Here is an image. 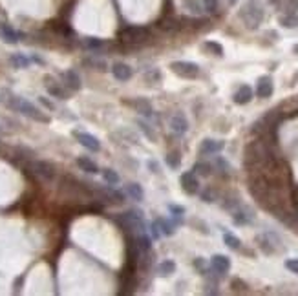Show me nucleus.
Wrapping results in <instances>:
<instances>
[{"mask_svg":"<svg viewBox=\"0 0 298 296\" xmlns=\"http://www.w3.org/2000/svg\"><path fill=\"white\" fill-rule=\"evenodd\" d=\"M6 104H7V108L19 112V114H22V115H26V117H29V119H33V121H39V123H49L48 115H44V114H42V112L39 110L33 103L26 101L24 97L9 93V97L6 99Z\"/></svg>","mask_w":298,"mask_h":296,"instance_id":"1","label":"nucleus"},{"mask_svg":"<svg viewBox=\"0 0 298 296\" xmlns=\"http://www.w3.org/2000/svg\"><path fill=\"white\" fill-rule=\"evenodd\" d=\"M264 7H262V4L258 0H249L240 11L242 21L245 22V26L249 29H256L264 21Z\"/></svg>","mask_w":298,"mask_h":296,"instance_id":"2","label":"nucleus"},{"mask_svg":"<svg viewBox=\"0 0 298 296\" xmlns=\"http://www.w3.org/2000/svg\"><path fill=\"white\" fill-rule=\"evenodd\" d=\"M170 69L181 79H196L200 75V66L190 61H174L170 62Z\"/></svg>","mask_w":298,"mask_h":296,"instance_id":"3","label":"nucleus"},{"mask_svg":"<svg viewBox=\"0 0 298 296\" xmlns=\"http://www.w3.org/2000/svg\"><path fill=\"white\" fill-rule=\"evenodd\" d=\"M73 137H75L77 143H79L81 146H84L86 150H90V152H99V150H101V141H99L95 136L88 134V132L73 130Z\"/></svg>","mask_w":298,"mask_h":296,"instance_id":"4","label":"nucleus"},{"mask_svg":"<svg viewBox=\"0 0 298 296\" xmlns=\"http://www.w3.org/2000/svg\"><path fill=\"white\" fill-rule=\"evenodd\" d=\"M223 148H225V141H220V139H203L198 152H200V156H214V154H220Z\"/></svg>","mask_w":298,"mask_h":296,"instance_id":"5","label":"nucleus"},{"mask_svg":"<svg viewBox=\"0 0 298 296\" xmlns=\"http://www.w3.org/2000/svg\"><path fill=\"white\" fill-rule=\"evenodd\" d=\"M31 170H33L37 176H41L42 179H48V181L55 179L57 176L55 166L51 165V163H48V161H33V163H31Z\"/></svg>","mask_w":298,"mask_h":296,"instance_id":"6","label":"nucleus"},{"mask_svg":"<svg viewBox=\"0 0 298 296\" xmlns=\"http://www.w3.org/2000/svg\"><path fill=\"white\" fill-rule=\"evenodd\" d=\"M180 181H181V188H183L188 196H194V194L200 192V181H198V178H196V174L192 172V170L181 174Z\"/></svg>","mask_w":298,"mask_h":296,"instance_id":"7","label":"nucleus"},{"mask_svg":"<svg viewBox=\"0 0 298 296\" xmlns=\"http://www.w3.org/2000/svg\"><path fill=\"white\" fill-rule=\"evenodd\" d=\"M44 86H46V90H48V93L51 97H55V99H61V101L68 99V93H66L64 86L61 83H57L53 77H49V75L44 77Z\"/></svg>","mask_w":298,"mask_h":296,"instance_id":"8","label":"nucleus"},{"mask_svg":"<svg viewBox=\"0 0 298 296\" xmlns=\"http://www.w3.org/2000/svg\"><path fill=\"white\" fill-rule=\"evenodd\" d=\"M112 75L115 77L117 81L126 83V81H130L134 77V68L128 66L126 62H114L112 64Z\"/></svg>","mask_w":298,"mask_h":296,"instance_id":"9","label":"nucleus"},{"mask_svg":"<svg viewBox=\"0 0 298 296\" xmlns=\"http://www.w3.org/2000/svg\"><path fill=\"white\" fill-rule=\"evenodd\" d=\"M275 91V84H273V79L269 75H264L258 79L256 83V95L262 97V99H269Z\"/></svg>","mask_w":298,"mask_h":296,"instance_id":"10","label":"nucleus"},{"mask_svg":"<svg viewBox=\"0 0 298 296\" xmlns=\"http://www.w3.org/2000/svg\"><path fill=\"white\" fill-rule=\"evenodd\" d=\"M210 267L216 271L218 274H227L230 271V260L225 254H214L210 258Z\"/></svg>","mask_w":298,"mask_h":296,"instance_id":"11","label":"nucleus"},{"mask_svg":"<svg viewBox=\"0 0 298 296\" xmlns=\"http://www.w3.org/2000/svg\"><path fill=\"white\" fill-rule=\"evenodd\" d=\"M252 88H251L249 84H243V86H240V88L234 91V95H232V101H234V104H238V106H243V104H249L251 101H252Z\"/></svg>","mask_w":298,"mask_h":296,"instance_id":"12","label":"nucleus"},{"mask_svg":"<svg viewBox=\"0 0 298 296\" xmlns=\"http://www.w3.org/2000/svg\"><path fill=\"white\" fill-rule=\"evenodd\" d=\"M63 79H64V86L68 90H71V91H79L81 86H83V81H81V77H79V73H77L75 69L64 71Z\"/></svg>","mask_w":298,"mask_h":296,"instance_id":"13","label":"nucleus"},{"mask_svg":"<svg viewBox=\"0 0 298 296\" xmlns=\"http://www.w3.org/2000/svg\"><path fill=\"white\" fill-rule=\"evenodd\" d=\"M146 28H126L123 33H121V39L126 42H141L143 39H146Z\"/></svg>","mask_w":298,"mask_h":296,"instance_id":"14","label":"nucleus"},{"mask_svg":"<svg viewBox=\"0 0 298 296\" xmlns=\"http://www.w3.org/2000/svg\"><path fill=\"white\" fill-rule=\"evenodd\" d=\"M170 130L176 136H185L188 130V121L185 119V115H181V114L172 115V119H170Z\"/></svg>","mask_w":298,"mask_h":296,"instance_id":"15","label":"nucleus"},{"mask_svg":"<svg viewBox=\"0 0 298 296\" xmlns=\"http://www.w3.org/2000/svg\"><path fill=\"white\" fill-rule=\"evenodd\" d=\"M128 104H132L134 108L141 114V115H145V117H150L152 115V104H150V101H146V99H134V101H128Z\"/></svg>","mask_w":298,"mask_h":296,"instance_id":"16","label":"nucleus"},{"mask_svg":"<svg viewBox=\"0 0 298 296\" xmlns=\"http://www.w3.org/2000/svg\"><path fill=\"white\" fill-rule=\"evenodd\" d=\"M174 273H176V262L174 260H163L156 267V274L160 276V278H168Z\"/></svg>","mask_w":298,"mask_h":296,"instance_id":"17","label":"nucleus"},{"mask_svg":"<svg viewBox=\"0 0 298 296\" xmlns=\"http://www.w3.org/2000/svg\"><path fill=\"white\" fill-rule=\"evenodd\" d=\"M125 192H126V196H130V200H134V201L145 200V192H143V188H141L139 183H126Z\"/></svg>","mask_w":298,"mask_h":296,"instance_id":"18","label":"nucleus"},{"mask_svg":"<svg viewBox=\"0 0 298 296\" xmlns=\"http://www.w3.org/2000/svg\"><path fill=\"white\" fill-rule=\"evenodd\" d=\"M0 35H2V37H4V41L9 42V44H17V42L24 37L21 31H15V29L9 28V26H0Z\"/></svg>","mask_w":298,"mask_h":296,"instance_id":"19","label":"nucleus"},{"mask_svg":"<svg viewBox=\"0 0 298 296\" xmlns=\"http://www.w3.org/2000/svg\"><path fill=\"white\" fill-rule=\"evenodd\" d=\"M232 221H234V225H249V223H252V214H251V210H247V208L234 210Z\"/></svg>","mask_w":298,"mask_h":296,"instance_id":"20","label":"nucleus"},{"mask_svg":"<svg viewBox=\"0 0 298 296\" xmlns=\"http://www.w3.org/2000/svg\"><path fill=\"white\" fill-rule=\"evenodd\" d=\"M77 166L81 168V170H84V172L88 174H97L99 172V166L97 163H93L90 158H86V156H83V158H77Z\"/></svg>","mask_w":298,"mask_h":296,"instance_id":"21","label":"nucleus"},{"mask_svg":"<svg viewBox=\"0 0 298 296\" xmlns=\"http://www.w3.org/2000/svg\"><path fill=\"white\" fill-rule=\"evenodd\" d=\"M9 62H11V66L17 69H26L29 68V64H31V59L26 57L24 53H13V55L9 57Z\"/></svg>","mask_w":298,"mask_h":296,"instance_id":"22","label":"nucleus"},{"mask_svg":"<svg viewBox=\"0 0 298 296\" xmlns=\"http://www.w3.org/2000/svg\"><path fill=\"white\" fill-rule=\"evenodd\" d=\"M156 223H158V227H160V230H161V236L176 234V227H178V225H176L174 221H168V220H165V218H158Z\"/></svg>","mask_w":298,"mask_h":296,"instance_id":"23","label":"nucleus"},{"mask_svg":"<svg viewBox=\"0 0 298 296\" xmlns=\"http://www.w3.org/2000/svg\"><path fill=\"white\" fill-rule=\"evenodd\" d=\"M168 210H170V216H172L174 223H176V225H181V223H183V216H185V207L168 203Z\"/></svg>","mask_w":298,"mask_h":296,"instance_id":"24","label":"nucleus"},{"mask_svg":"<svg viewBox=\"0 0 298 296\" xmlns=\"http://www.w3.org/2000/svg\"><path fill=\"white\" fill-rule=\"evenodd\" d=\"M166 165L170 166V170H178L181 166V156H180V152H168L166 154Z\"/></svg>","mask_w":298,"mask_h":296,"instance_id":"25","label":"nucleus"},{"mask_svg":"<svg viewBox=\"0 0 298 296\" xmlns=\"http://www.w3.org/2000/svg\"><path fill=\"white\" fill-rule=\"evenodd\" d=\"M223 243H225L229 249H232V250H238V249L242 247L240 238L234 236V234H230V232H225V234H223Z\"/></svg>","mask_w":298,"mask_h":296,"instance_id":"26","label":"nucleus"},{"mask_svg":"<svg viewBox=\"0 0 298 296\" xmlns=\"http://www.w3.org/2000/svg\"><path fill=\"white\" fill-rule=\"evenodd\" d=\"M103 179L108 183L110 186H115L121 181V178H119V174L115 172V170H112V168H104L103 170Z\"/></svg>","mask_w":298,"mask_h":296,"instance_id":"27","label":"nucleus"},{"mask_svg":"<svg viewBox=\"0 0 298 296\" xmlns=\"http://www.w3.org/2000/svg\"><path fill=\"white\" fill-rule=\"evenodd\" d=\"M136 124L139 126V130L146 136V139H150L152 143L156 141V134H154V130L150 128V124L146 123V121H143V119H136Z\"/></svg>","mask_w":298,"mask_h":296,"instance_id":"28","label":"nucleus"},{"mask_svg":"<svg viewBox=\"0 0 298 296\" xmlns=\"http://www.w3.org/2000/svg\"><path fill=\"white\" fill-rule=\"evenodd\" d=\"M203 48L207 49V51H210L212 55L216 57H223V46L220 44V42H214V41H207L205 44H203Z\"/></svg>","mask_w":298,"mask_h":296,"instance_id":"29","label":"nucleus"},{"mask_svg":"<svg viewBox=\"0 0 298 296\" xmlns=\"http://www.w3.org/2000/svg\"><path fill=\"white\" fill-rule=\"evenodd\" d=\"M183 6L187 11H190L192 15H201L203 13V6H201L198 0H183Z\"/></svg>","mask_w":298,"mask_h":296,"instance_id":"30","label":"nucleus"},{"mask_svg":"<svg viewBox=\"0 0 298 296\" xmlns=\"http://www.w3.org/2000/svg\"><path fill=\"white\" fill-rule=\"evenodd\" d=\"M192 172L200 174L201 178H208V176L212 174V166L208 165V163H196L194 168H192Z\"/></svg>","mask_w":298,"mask_h":296,"instance_id":"31","label":"nucleus"},{"mask_svg":"<svg viewBox=\"0 0 298 296\" xmlns=\"http://www.w3.org/2000/svg\"><path fill=\"white\" fill-rule=\"evenodd\" d=\"M84 64H88V66H92L93 69H99V71H106V68H108L106 62L101 61V59H95V57H93V59H86Z\"/></svg>","mask_w":298,"mask_h":296,"instance_id":"32","label":"nucleus"},{"mask_svg":"<svg viewBox=\"0 0 298 296\" xmlns=\"http://www.w3.org/2000/svg\"><path fill=\"white\" fill-rule=\"evenodd\" d=\"M194 267L200 271L201 274H207V262H205V258H196L194 260Z\"/></svg>","mask_w":298,"mask_h":296,"instance_id":"33","label":"nucleus"},{"mask_svg":"<svg viewBox=\"0 0 298 296\" xmlns=\"http://www.w3.org/2000/svg\"><path fill=\"white\" fill-rule=\"evenodd\" d=\"M280 22H282V26H284V28H297V26H298L297 17H284Z\"/></svg>","mask_w":298,"mask_h":296,"instance_id":"34","label":"nucleus"},{"mask_svg":"<svg viewBox=\"0 0 298 296\" xmlns=\"http://www.w3.org/2000/svg\"><path fill=\"white\" fill-rule=\"evenodd\" d=\"M216 166H218V168H220L223 174H229L230 172V165L223 158H216Z\"/></svg>","mask_w":298,"mask_h":296,"instance_id":"35","label":"nucleus"},{"mask_svg":"<svg viewBox=\"0 0 298 296\" xmlns=\"http://www.w3.org/2000/svg\"><path fill=\"white\" fill-rule=\"evenodd\" d=\"M203 7L207 9L208 13H216V9H218V0H203Z\"/></svg>","mask_w":298,"mask_h":296,"instance_id":"36","label":"nucleus"},{"mask_svg":"<svg viewBox=\"0 0 298 296\" xmlns=\"http://www.w3.org/2000/svg\"><path fill=\"white\" fill-rule=\"evenodd\" d=\"M150 238H152V240H160L161 238V230H160V227H158V223H156V221L150 223Z\"/></svg>","mask_w":298,"mask_h":296,"instance_id":"37","label":"nucleus"},{"mask_svg":"<svg viewBox=\"0 0 298 296\" xmlns=\"http://www.w3.org/2000/svg\"><path fill=\"white\" fill-rule=\"evenodd\" d=\"M84 44H86L90 49H99L101 46H103V41H99V39H86Z\"/></svg>","mask_w":298,"mask_h":296,"instance_id":"38","label":"nucleus"},{"mask_svg":"<svg viewBox=\"0 0 298 296\" xmlns=\"http://www.w3.org/2000/svg\"><path fill=\"white\" fill-rule=\"evenodd\" d=\"M284 265H285V269H287V271H291V273L298 274V260H285Z\"/></svg>","mask_w":298,"mask_h":296,"instance_id":"39","label":"nucleus"},{"mask_svg":"<svg viewBox=\"0 0 298 296\" xmlns=\"http://www.w3.org/2000/svg\"><path fill=\"white\" fill-rule=\"evenodd\" d=\"M201 200L207 201V203H212V201L216 200V196L212 194V190L208 188V190H205V192H201Z\"/></svg>","mask_w":298,"mask_h":296,"instance_id":"40","label":"nucleus"},{"mask_svg":"<svg viewBox=\"0 0 298 296\" xmlns=\"http://www.w3.org/2000/svg\"><path fill=\"white\" fill-rule=\"evenodd\" d=\"M39 103H41L44 108H48V110H51V112L55 110V104L51 103V101H48L46 97H39Z\"/></svg>","mask_w":298,"mask_h":296,"instance_id":"41","label":"nucleus"},{"mask_svg":"<svg viewBox=\"0 0 298 296\" xmlns=\"http://www.w3.org/2000/svg\"><path fill=\"white\" fill-rule=\"evenodd\" d=\"M148 168H150V172L154 174H160V165H158V161H154V159H148Z\"/></svg>","mask_w":298,"mask_h":296,"instance_id":"42","label":"nucleus"},{"mask_svg":"<svg viewBox=\"0 0 298 296\" xmlns=\"http://www.w3.org/2000/svg\"><path fill=\"white\" fill-rule=\"evenodd\" d=\"M29 59H31V62H35V64H41V66H44V64H46V61H44L42 57L37 55V53H31V55H29Z\"/></svg>","mask_w":298,"mask_h":296,"instance_id":"43","label":"nucleus"},{"mask_svg":"<svg viewBox=\"0 0 298 296\" xmlns=\"http://www.w3.org/2000/svg\"><path fill=\"white\" fill-rule=\"evenodd\" d=\"M293 53H297V55H298V44H295V46H293Z\"/></svg>","mask_w":298,"mask_h":296,"instance_id":"44","label":"nucleus"},{"mask_svg":"<svg viewBox=\"0 0 298 296\" xmlns=\"http://www.w3.org/2000/svg\"><path fill=\"white\" fill-rule=\"evenodd\" d=\"M229 2H230V4H234V2H238V0H229Z\"/></svg>","mask_w":298,"mask_h":296,"instance_id":"45","label":"nucleus"}]
</instances>
